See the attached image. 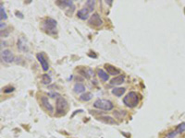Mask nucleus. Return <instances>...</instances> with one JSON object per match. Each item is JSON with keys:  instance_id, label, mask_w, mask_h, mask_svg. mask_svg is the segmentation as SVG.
I'll return each instance as SVG.
<instances>
[{"instance_id": "obj_11", "label": "nucleus", "mask_w": 185, "mask_h": 138, "mask_svg": "<svg viewBox=\"0 0 185 138\" xmlns=\"http://www.w3.org/2000/svg\"><path fill=\"white\" fill-rule=\"evenodd\" d=\"M124 80H125V77L123 76V75H120V76L115 77L113 79H111L110 84L113 85V86H120L123 83Z\"/></svg>"}, {"instance_id": "obj_5", "label": "nucleus", "mask_w": 185, "mask_h": 138, "mask_svg": "<svg viewBox=\"0 0 185 138\" xmlns=\"http://www.w3.org/2000/svg\"><path fill=\"white\" fill-rule=\"evenodd\" d=\"M89 24L94 26V27H100V26L103 24V20H101V18H100L99 14L97 13L92 14V16L90 18V20H89Z\"/></svg>"}, {"instance_id": "obj_21", "label": "nucleus", "mask_w": 185, "mask_h": 138, "mask_svg": "<svg viewBox=\"0 0 185 138\" xmlns=\"http://www.w3.org/2000/svg\"><path fill=\"white\" fill-rule=\"evenodd\" d=\"M0 20H7V13H6V10L4 9L3 7V4H1V7H0Z\"/></svg>"}, {"instance_id": "obj_27", "label": "nucleus", "mask_w": 185, "mask_h": 138, "mask_svg": "<svg viewBox=\"0 0 185 138\" xmlns=\"http://www.w3.org/2000/svg\"><path fill=\"white\" fill-rule=\"evenodd\" d=\"M89 56H90V57H94V58H96V57H97V55L94 54H89Z\"/></svg>"}, {"instance_id": "obj_28", "label": "nucleus", "mask_w": 185, "mask_h": 138, "mask_svg": "<svg viewBox=\"0 0 185 138\" xmlns=\"http://www.w3.org/2000/svg\"><path fill=\"white\" fill-rule=\"evenodd\" d=\"M184 13H185V9H184Z\"/></svg>"}, {"instance_id": "obj_6", "label": "nucleus", "mask_w": 185, "mask_h": 138, "mask_svg": "<svg viewBox=\"0 0 185 138\" xmlns=\"http://www.w3.org/2000/svg\"><path fill=\"white\" fill-rule=\"evenodd\" d=\"M1 58L4 62L11 63L14 60V54L9 50H4L1 52Z\"/></svg>"}, {"instance_id": "obj_3", "label": "nucleus", "mask_w": 185, "mask_h": 138, "mask_svg": "<svg viewBox=\"0 0 185 138\" xmlns=\"http://www.w3.org/2000/svg\"><path fill=\"white\" fill-rule=\"evenodd\" d=\"M57 20H55L54 18H47L44 20V29L46 31V32L50 33H55L56 32V29H57Z\"/></svg>"}, {"instance_id": "obj_19", "label": "nucleus", "mask_w": 185, "mask_h": 138, "mask_svg": "<svg viewBox=\"0 0 185 138\" xmlns=\"http://www.w3.org/2000/svg\"><path fill=\"white\" fill-rule=\"evenodd\" d=\"M92 98V94L90 92H85L80 97L81 100H83V101H89Z\"/></svg>"}, {"instance_id": "obj_25", "label": "nucleus", "mask_w": 185, "mask_h": 138, "mask_svg": "<svg viewBox=\"0 0 185 138\" xmlns=\"http://www.w3.org/2000/svg\"><path fill=\"white\" fill-rule=\"evenodd\" d=\"M177 135H178V133H177L176 131H172V132H170L169 133H168V138H174Z\"/></svg>"}, {"instance_id": "obj_14", "label": "nucleus", "mask_w": 185, "mask_h": 138, "mask_svg": "<svg viewBox=\"0 0 185 138\" xmlns=\"http://www.w3.org/2000/svg\"><path fill=\"white\" fill-rule=\"evenodd\" d=\"M99 121H101L105 124H117V122L114 120L112 117L110 116H103V117H99Z\"/></svg>"}, {"instance_id": "obj_10", "label": "nucleus", "mask_w": 185, "mask_h": 138, "mask_svg": "<svg viewBox=\"0 0 185 138\" xmlns=\"http://www.w3.org/2000/svg\"><path fill=\"white\" fill-rule=\"evenodd\" d=\"M41 101H42V105L44 108H46V111H50V112H53V111H54V108L50 104L49 100H48V99L46 98V97H42V99H41Z\"/></svg>"}, {"instance_id": "obj_7", "label": "nucleus", "mask_w": 185, "mask_h": 138, "mask_svg": "<svg viewBox=\"0 0 185 138\" xmlns=\"http://www.w3.org/2000/svg\"><path fill=\"white\" fill-rule=\"evenodd\" d=\"M36 57L38 59L39 63L41 64V66L44 71H47L48 68H49V65H48V62L46 61V59L44 58V55L43 53H40V54H36Z\"/></svg>"}, {"instance_id": "obj_16", "label": "nucleus", "mask_w": 185, "mask_h": 138, "mask_svg": "<svg viewBox=\"0 0 185 138\" xmlns=\"http://www.w3.org/2000/svg\"><path fill=\"white\" fill-rule=\"evenodd\" d=\"M74 91L76 93H83L85 91V87L81 83H76L74 85Z\"/></svg>"}, {"instance_id": "obj_1", "label": "nucleus", "mask_w": 185, "mask_h": 138, "mask_svg": "<svg viewBox=\"0 0 185 138\" xmlns=\"http://www.w3.org/2000/svg\"><path fill=\"white\" fill-rule=\"evenodd\" d=\"M139 94L135 91H131L130 93H128L127 96L124 97L123 99V103L129 108H135L139 104Z\"/></svg>"}, {"instance_id": "obj_18", "label": "nucleus", "mask_w": 185, "mask_h": 138, "mask_svg": "<svg viewBox=\"0 0 185 138\" xmlns=\"http://www.w3.org/2000/svg\"><path fill=\"white\" fill-rule=\"evenodd\" d=\"M57 6H59L60 7H74L73 6V3H72V1H57Z\"/></svg>"}, {"instance_id": "obj_15", "label": "nucleus", "mask_w": 185, "mask_h": 138, "mask_svg": "<svg viewBox=\"0 0 185 138\" xmlns=\"http://www.w3.org/2000/svg\"><path fill=\"white\" fill-rule=\"evenodd\" d=\"M126 89L124 88H115L112 89V93L117 97H120L125 93Z\"/></svg>"}, {"instance_id": "obj_8", "label": "nucleus", "mask_w": 185, "mask_h": 138, "mask_svg": "<svg viewBox=\"0 0 185 138\" xmlns=\"http://www.w3.org/2000/svg\"><path fill=\"white\" fill-rule=\"evenodd\" d=\"M105 67L107 71V74L112 75V76H116V75H120V70L118 69L117 67H115L114 65H109V64H106Z\"/></svg>"}, {"instance_id": "obj_24", "label": "nucleus", "mask_w": 185, "mask_h": 138, "mask_svg": "<svg viewBox=\"0 0 185 138\" xmlns=\"http://www.w3.org/2000/svg\"><path fill=\"white\" fill-rule=\"evenodd\" d=\"M14 88L13 87H7L4 88V92L5 93H10V92H13L14 91Z\"/></svg>"}, {"instance_id": "obj_12", "label": "nucleus", "mask_w": 185, "mask_h": 138, "mask_svg": "<svg viewBox=\"0 0 185 138\" xmlns=\"http://www.w3.org/2000/svg\"><path fill=\"white\" fill-rule=\"evenodd\" d=\"M18 50H20L22 52L28 51L27 43H26V41L22 38V37H20V38L18 40Z\"/></svg>"}, {"instance_id": "obj_4", "label": "nucleus", "mask_w": 185, "mask_h": 138, "mask_svg": "<svg viewBox=\"0 0 185 138\" xmlns=\"http://www.w3.org/2000/svg\"><path fill=\"white\" fill-rule=\"evenodd\" d=\"M56 108H57V114L65 113V111H66L67 108H68V102H67V100L64 98H62V97L59 96L57 99V105H56Z\"/></svg>"}, {"instance_id": "obj_26", "label": "nucleus", "mask_w": 185, "mask_h": 138, "mask_svg": "<svg viewBox=\"0 0 185 138\" xmlns=\"http://www.w3.org/2000/svg\"><path fill=\"white\" fill-rule=\"evenodd\" d=\"M16 15H17V17H20V18H23V15H22L20 12H18V11H16Z\"/></svg>"}, {"instance_id": "obj_23", "label": "nucleus", "mask_w": 185, "mask_h": 138, "mask_svg": "<svg viewBox=\"0 0 185 138\" xmlns=\"http://www.w3.org/2000/svg\"><path fill=\"white\" fill-rule=\"evenodd\" d=\"M94 6H95V2L94 1H92V0H89V1L86 2V7H89V10L92 11L94 9Z\"/></svg>"}, {"instance_id": "obj_13", "label": "nucleus", "mask_w": 185, "mask_h": 138, "mask_svg": "<svg viewBox=\"0 0 185 138\" xmlns=\"http://www.w3.org/2000/svg\"><path fill=\"white\" fill-rule=\"evenodd\" d=\"M79 73L81 75V76H83L85 78H90V77L92 76L94 72H92V70L91 68H81L79 70Z\"/></svg>"}, {"instance_id": "obj_17", "label": "nucleus", "mask_w": 185, "mask_h": 138, "mask_svg": "<svg viewBox=\"0 0 185 138\" xmlns=\"http://www.w3.org/2000/svg\"><path fill=\"white\" fill-rule=\"evenodd\" d=\"M97 74H98L99 78H100V79H102L103 81H107V80H108V75H107V73L105 72L104 70L99 69Z\"/></svg>"}, {"instance_id": "obj_2", "label": "nucleus", "mask_w": 185, "mask_h": 138, "mask_svg": "<svg viewBox=\"0 0 185 138\" xmlns=\"http://www.w3.org/2000/svg\"><path fill=\"white\" fill-rule=\"evenodd\" d=\"M94 107L96 109H101L105 111H111L113 110L114 104L107 99H97L94 103Z\"/></svg>"}, {"instance_id": "obj_9", "label": "nucleus", "mask_w": 185, "mask_h": 138, "mask_svg": "<svg viewBox=\"0 0 185 138\" xmlns=\"http://www.w3.org/2000/svg\"><path fill=\"white\" fill-rule=\"evenodd\" d=\"M89 13H90V10H89V9H87V7H84V9H81V10L78 11L77 16L79 18H81V20H87V18H88Z\"/></svg>"}, {"instance_id": "obj_20", "label": "nucleus", "mask_w": 185, "mask_h": 138, "mask_svg": "<svg viewBox=\"0 0 185 138\" xmlns=\"http://www.w3.org/2000/svg\"><path fill=\"white\" fill-rule=\"evenodd\" d=\"M51 81H52V78H51V77L49 76V75L44 74L43 76H42V82H43V84L48 85V84L51 83Z\"/></svg>"}, {"instance_id": "obj_22", "label": "nucleus", "mask_w": 185, "mask_h": 138, "mask_svg": "<svg viewBox=\"0 0 185 138\" xmlns=\"http://www.w3.org/2000/svg\"><path fill=\"white\" fill-rule=\"evenodd\" d=\"M175 131L177 132V133H183L185 131V122H182V124H180V125H178Z\"/></svg>"}]
</instances>
